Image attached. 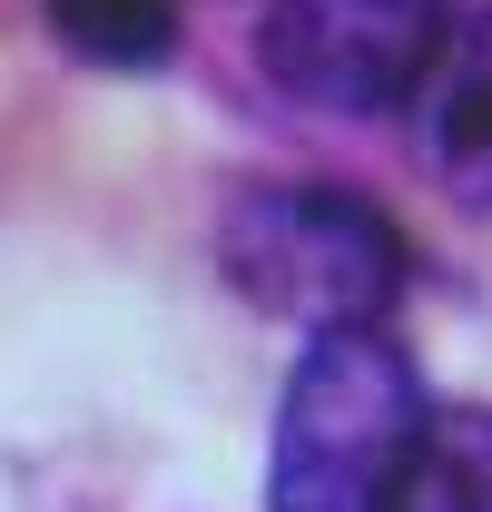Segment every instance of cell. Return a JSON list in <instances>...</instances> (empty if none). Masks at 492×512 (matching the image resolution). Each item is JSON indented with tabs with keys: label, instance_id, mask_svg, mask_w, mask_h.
<instances>
[{
	"label": "cell",
	"instance_id": "6da1fadb",
	"mask_svg": "<svg viewBox=\"0 0 492 512\" xmlns=\"http://www.w3.org/2000/svg\"><path fill=\"white\" fill-rule=\"evenodd\" d=\"M217 266L246 306L306 325V335H374L404 306L414 247L374 197L325 188V178H276V188H246L227 207Z\"/></svg>",
	"mask_w": 492,
	"mask_h": 512
},
{
	"label": "cell",
	"instance_id": "7a4b0ae2",
	"mask_svg": "<svg viewBox=\"0 0 492 512\" xmlns=\"http://www.w3.org/2000/svg\"><path fill=\"white\" fill-rule=\"evenodd\" d=\"M424 434V375L414 355L374 335H315L276 404L266 453V512H384L404 453Z\"/></svg>",
	"mask_w": 492,
	"mask_h": 512
},
{
	"label": "cell",
	"instance_id": "3957f363",
	"mask_svg": "<svg viewBox=\"0 0 492 512\" xmlns=\"http://www.w3.org/2000/svg\"><path fill=\"white\" fill-rule=\"evenodd\" d=\"M443 30H453V0H266L256 69L296 109L384 119L433 79Z\"/></svg>",
	"mask_w": 492,
	"mask_h": 512
},
{
	"label": "cell",
	"instance_id": "277c9868",
	"mask_svg": "<svg viewBox=\"0 0 492 512\" xmlns=\"http://www.w3.org/2000/svg\"><path fill=\"white\" fill-rule=\"evenodd\" d=\"M414 99H424V148L443 168V188L463 207H492V0L453 10L443 60H433V79Z\"/></svg>",
	"mask_w": 492,
	"mask_h": 512
},
{
	"label": "cell",
	"instance_id": "5b68a950",
	"mask_svg": "<svg viewBox=\"0 0 492 512\" xmlns=\"http://www.w3.org/2000/svg\"><path fill=\"white\" fill-rule=\"evenodd\" d=\"M384 512H492V404H424Z\"/></svg>",
	"mask_w": 492,
	"mask_h": 512
},
{
	"label": "cell",
	"instance_id": "8992f818",
	"mask_svg": "<svg viewBox=\"0 0 492 512\" xmlns=\"http://www.w3.org/2000/svg\"><path fill=\"white\" fill-rule=\"evenodd\" d=\"M69 60L89 69H158L178 60V0H40Z\"/></svg>",
	"mask_w": 492,
	"mask_h": 512
}]
</instances>
